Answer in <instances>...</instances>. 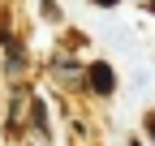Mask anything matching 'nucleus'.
Returning a JSON list of instances; mask_svg holds the SVG:
<instances>
[{"label":"nucleus","instance_id":"nucleus-1","mask_svg":"<svg viewBox=\"0 0 155 146\" xmlns=\"http://www.w3.org/2000/svg\"><path fill=\"white\" fill-rule=\"evenodd\" d=\"M91 86L99 90V95H112V86H116L112 69H108V65H91Z\"/></svg>","mask_w":155,"mask_h":146},{"label":"nucleus","instance_id":"nucleus-2","mask_svg":"<svg viewBox=\"0 0 155 146\" xmlns=\"http://www.w3.org/2000/svg\"><path fill=\"white\" fill-rule=\"evenodd\" d=\"M147 125H151V138H155V116H147Z\"/></svg>","mask_w":155,"mask_h":146},{"label":"nucleus","instance_id":"nucleus-3","mask_svg":"<svg viewBox=\"0 0 155 146\" xmlns=\"http://www.w3.org/2000/svg\"><path fill=\"white\" fill-rule=\"evenodd\" d=\"M95 5H116V0H95Z\"/></svg>","mask_w":155,"mask_h":146}]
</instances>
